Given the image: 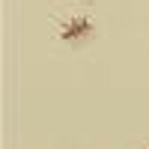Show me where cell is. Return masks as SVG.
Wrapping results in <instances>:
<instances>
[{"label": "cell", "instance_id": "6da1fadb", "mask_svg": "<svg viewBox=\"0 0 149 149\" xmlns=\"http://www.w3.org/2000/svg\"><path fill=\"white\" fill-rule=\"evenodd\" d=\"M90 33H93V21L90 18H72V21H66V27L60 30L63 42H81Z\"/></svg>", "mask_w": 149, "mask_h": 149}]
</instances>
